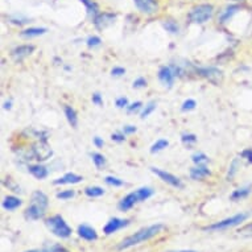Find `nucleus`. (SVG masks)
Returning <instances> with one entry per match:
<instances>
[{"instance_id": "16", "label": "nucleus", "mask_w": 252, "mask_h": 252, "mask_svg": "<svg viewBox=\"0 0 252 252\" xmlns=\"http://www.w3.org/2000/svg\"><path fill=\"white\" fill-rule=\"evenodd\" d=\"M82 181V177L74 173H66L63 177L57 178L54 181V185H65V184H78Z\"/></svg>"}, {"instance_id": "8", "label": "nucleus", "mask_w": 252, "mask_h": 252, "mask_svg": "<svg viewBox=\"0 0 252 252\" xmlns=\"http://www.w3.org/2000/svg\"><path fill=\"white\" fill-rule=\"evenodd\" d=\"M197 71H198L202 77L209 79L210 82L215 83V85L220 82L222 78H223L222 71L219 70V69H217V67H199V69H197Z\"/></svg>"}, {"instance_id": "14", "label": "nucleus", "mask_w": 252, "mask_h": 252, "mask_svg": "<svg viewBox=\"0 0 252 252\" xmlns=\"http://www.w3.org/2000/svg\"><path fill=\"white\" fill-rule=\"evenodd\" d=\"M34 46L33 45H20L17 46L16 49H13L12 56L16 61H21L23 58L28 57L31 54L33 53Z\"/></svg>"}, {"instance_id": "45", "label": "nucleus", "mask_w": 252, "mask_h": 252, "mask_svg": "<svg viewBox=\"0 0 252 252\" xmlns=\"http://www.w3.org/2000/svg\"><path fill=\"white\" fill-rule=\"evenodd\" d=\"M242 156L246 157L250 162H252V149H246V151L242 153Z\"/></svg>"}, {"instance_id": "38", "label": "nucleus", "mask_w": 252, "mask_h": 252, "mask_svg": "<svg viewBox=\"0 0 252 252\" xmlns=\"http://www.w3.org/2000/svg\"><path fill=\"white\" fill-rule=\"evenodd\" d=\"M182 141H184V143H188V144H189V143H195V141H197V137H195L194 135H184V136H182Z\"/></svg>"}, {"instance_id": "26", "label": "nucleus", "mask_w": 252, "mask_h": 252, "mask_svg": "<svg viewBox=\"0 0 252 252\" xmlns=\"http://www.w3.org/2000/svg\"><path fill=\"white\" fill-rule=\"evenodd\" d=\"M239 9V7L238 5H232V7H228L226 11H224L223 13H222V16H220V23H224V21H227L230 17L234 15V13L236 12Z\"/></svg>"}, {"instance_id": "40", "label": "nucleus", "mask_w": 252, "mask_h": 252, "mask_svg": "<svg viewBox=\"0 0 252 252\" xmlns=\"http://www.w3.org/2000/svg\"><path fill=\"white\" fill-rule=\"evenodd\" d=\"M141 108V102H136V103L131 104V106H128L127 107V110H128V112H135L137 111V110H140Z\"/></svg>"}, {"instance_id": "43", "label": "nucleus", "mask_w": 252, "mask_h": 252, "mask_svg": "<svg viewBox=\"0 0 252 252\" xmlns=\"http://www.w3.org/2000/svg\"><path fill=\"white\" fill-rule=\"evenodd\" d=\"M124 135H129V133L136 132V127H133V126H126L123 128Z\"/></svg>"}, {"instance_id": "17", "label": "nucleus", "mask_w": 252, "mask_h": 252, "mask_svg": "<svg viewBox=\"0 0 252 252\" xmlns=\"http://www.w3.org/2000/svg\"><path fill=\"white\" fill-rule=\"evenodd\" d=\"M28 170L33 174L37 180H44V178L48 177V169H46L45 166L40 165V164H38V165H29Z\"/></svg>"}, {"instance_id": "36", "label": "nucleus", "mask_w": 252, "mask_h": 252, "mask_svg": "<svg viewBox=\"0 0 252 252\" xmlns=\"http://www.w3.org/2000/svg\"><path fill=\"white\" fill-rule=\"evenodd\" d=\"M99 44H100V38L96 37V36L90 37L89 40H87V46H90V48H93V46H98Z\"/></svg>"}, {"instance_id": "33", "label": "nucleus", "mask_w": 252, "mask_h": 252, "mask_svg": "<svg viewBox=\"0 0 252 252\" xmlns=\"http://www.w3.org/2000/svg\"><path fill=\"white\" fill-rule=\"evenodd\" d=\"M104 181L107 182L108 185H111V186H122L124 184L122 180H119V178H116V177H112V176H108V177H106V180Z\"/></svg>"}, {"instance_id": "42", "label": "nucleus", "mask_w": 252, "mask_h": 252, "mask_svg": "<svg viewBox=\"0 0 252 252\" xmlns=\"http://www.w3.org/2000/svg\"><path fill=\"white\" fill-rule=\"evenodd\" d=\"M93 103L98 104V106H100V104H103V100H102V96H100V94H94L93 95Z\"/></svg>"}, {"instance_id": "29", "label": "nucleus", "mask_w": 252, "mask_h": 252, "mask_svg": "<svg viewBox=\"0 0 252 252\" xmlns=\"http://www.w3.org/2000/svg\"><path fill=\"white\" fill-rule=\"evenodd\" d=\"M238 234L242 236H246V238H252V223H248L246 226L240 228Z\"/></svg>"}, {"instance_id": "19", "label": "nucleus", "mask_w": 252, "mask_h": 252, "mask_svg": "<svg viewBox=\"0 0 252 252\" xmlns=\"http://www.w3.org/2000/svg\"><path fill=\"white\" fill-rule=\"evenodd\" d=\"M21 205V199H19L17 197H13V195H8L5 197L4 201H3V207L5 210H15Z\"/></svg>"}, {"instance_id": "31", "label": "nucleus", "mask_w": 252, "mask_h": 252, "mask_svg": "<svg viewBox=\"0 0 252 252\" xmlns=\"http://www.w3.org/2000/svg\"><path fill=\"white\" fill-rule=\"evenodd\" d=\"M82 1L86 4L90 15H98V7H96L95 3H93V1H90V0H82Z\"/></svg>"}, {"instance_id": "24", "label": "nucleus", "mask_w": 252, "mask_h": 252, "mask_svg": "<svg viewBox=\"0 0 252 252\" xmlns=\"http://www.w3.org/2000/svg\"><path fill=\"white\" fill-rule=\"evenodd\" d=\"M137 195H139V199H140V202L145 201V199H148L151 195L153 194V190L151 188H141L139 190H136Z\"/></svg>"}, {"instance_id": "21", "label": "nucleus", "mask_w": 252, "mask_h": 252, "mask_svg": "<svg viewBox=\"0 0 252 252\" xmlns=\"http://www.w3.org/2000/svg\"><path fill=\"white\" fill-rule=\"evenodd\" d=\"M46 33V28H29L25 29L24 32H21L23 37H36L40 34Z\"/></svg>"}, {"instance_id": "47", "label": "nucleus", "mask_w": 252, "mask_h": 252, "mask_svg": "<svg viewBox=\"0 0 252 252\" xmlns=\"http://www.w3.org/2000/svg\"><path fill=\"white\" fill-rule=\"evenodd\" d=\"M9 181H12V180H9ZM5 185L8 186L9 189H12L13 191H20V188H19V186H17V185H15L13 182H11V184H8V182L5 181Z\"/></svg>"}, {"instance_id": "51", "label": "nucleus", "mask_w": 252, "mask_h": 252, "mask_svg": "<svg viewBox=\"0 0 252 252\" xmlns=\"http://www.w3.org/2000/svg\"><path fill=\"white\" fill-rule=\"evenodd\" d=\"M27 252H46V251H38V250H32V251H27Z\"/></svg>"}, {"instance_id": "22", "label": "nucleus", "mask_w": 252, "mask_h": 252, "mask_svg": "<svg viewBox=\"0 0 252 252\" xmlns=\"http://www.w3.org/2000/svg\"><path fill=\"white\" fill-rule=\"evenodd\" d=\"M251 193V188L247 186V188H242V189H238L231 194V199L232 201H239L242 198H246L248 194Z\"/></svg>"}, {"instance_id": "37", "label": "nucleus", "mask_w": 252, "mask_h": 252, "mask_svg": "<svg viewBox=\"0 0 252 252\" xmlns=\"http://www.w3.org/2000/svg\"><path fill=\"white\" fill-rule=\"evenodd\" d=\"M116 106L119 108L128 107V99L127 98H119V99L116 100Z\"/></svg>"}, {"instance_id": "50", "label": "nucleus", "mask_w": 252, "mask_h": 252, "mask_svg": "<svg viewBox=\"0 0 252 252\" xmlns=\"http://www.w3.org/2000/svg\"><path fill=\"white\" fill-rule=\"evenodd\" d=\"M4 108H11V103H4Z\"/></svg>"}, {"instance_id": "10", "label": "nucleus", "mask_w": 252, "mask_h": 252, "mask_svg": "<svg viewBox=\"0 0 252 252\" xmlns=\"http://www.w3.org/2000/svg\"><path fill=\"white\" fill-rule=\"evenodd\" d=\"M135 4L141 12L147 13V15H152V13H156L157 9H158V5L155 0H133Z\"/></svg>"}, {"instance_id": "18", "label": "nucleus", "mask_w": 252, "mask_h": 252, "mask_svg": "<svg viewBox=\"0 0 252 252\" xmlns=\"http://www.w3.org/2000/svg\"><path fill=\"white\" fill-rule=\"evenodd\" d=\"M206 176H210V170L207 169L205 165H198L197 168H193L190 170V177L193 180H202Z\"/></svg>"}, {"instance_id": "4", "label": "nucleus", "mask_w": 252, "mask_h": 252, "mask_svg": "<svg viewBox=\"0 0 252 252\" xmlns=\"http://www.w3.org/2000/svg\"><path fill=\"white\" fill-rule=\"evenodd\" d=\"M211 16H213V5L201 4L191 9L189 13V20L195 24H202L211 19Z\"/></svg>"}, {"instance_id": "41", "label": "nucleus", "mask_w": 252, "mask_h": 252, "mask_svg": "<svg viewBox=\"0 0 252 252\" xmlns=\"http://www.w3.org/2000/svg\"><path fill=\"white\" fill-rule=\"evenodd\" d=\"M126 73V70H124L123 67H114L111 70V74L115 75V77H119V75L124 74Z\"/></svg>"}, {"instance_id": "30", "label": "nucleus", "mask_w": 252, "mask_h": 252, "mask_svg": "<svg viewBox=\"0 0 252 252\" xmlns=\"http://www.w3.org/2000/svg\"><path fill=\"white\" fill-rule=\"evenodd\" d=\"M155 110H156V103H155V102H151V103L147 104L144 108V111L141 112V119H145V118H147L149 114H152Z\"/></svg>"}, {"instance_id": "27", "label": "nucleus", "mask_w": 252, "mask_h": 252, "mask_svg": "<svg viewBox=\"0 0 252 252\" xmlns=\"http://www.w3.org/2000/svg\"><path fill=\"white\" fill-rule=\"evenodd\" d=\"M191 158H193V162L197 164V165H205L209 161V157L205 153H195V155H193Z\"/></svg>"}, {"instance_id": "1", "label": "nucleus", "mask_w": 252, "mask_h": 252, "mask_svg": "<svg viewBox=\"0 0 252 252\" xmlns=\"http://www.w3.org/2000/svg\"><path fill=\"white\" fill-rule=\"evenodd\" d=\"M161 230L162 224H153V226H149V227L141 228V230H139L137 232H135L133 235L127 236V238L118 246V250H119V251H122V250H127V248L133 247V246H136V244L143 243L145 240L152 239L153 236H156Z\"/></svg>"}, {"instance_id": "13", "label": "nucleus", "mask_w": 252, "mask_h": 252, "mask_svg": "<svg viewBox=\"0 0 252 252\" xmlns=\"http://www.w3.org/2000/svg\"><path fill=\"white\" fill-rule=\"evenodd\" d=\"M115 20V15L112 13H100V15H96L95 19H94V24L98 29H104L107 28L108 25H111Z\"/></svg>"}, {"instance_id": "28", "label": "nucleus", "mask_w": 252, "mask_h": 252, "mask_svg": "<svg viewBox=\"0 0 252 252\" xmlns=\"http://www.w3.org/2000/svg\"><path fill=\"white\" fill-rule=\"evenodd\" d=\"M91 157H93V161H94V164H95L96 168H102V166L106 164V158H104L100 153H93L91 155Z\"/></svg>"}, {"instance_id": "7", "label": "nucleus", "mask_w": 252, "mask_h": 252, "mask_svg": "<svg viewBox=\"0 0 252 252\" xmlns=\"http://www.w3.org/2000/svg\"><path fill=\"white\" fill-rule=\"evenodd\" d=\"M151 170H152L153 173L156 174V176H158V177L161 178L162 181H165L166 184H169V185H172L173 188H178V189L184 188L181 180H180L178 177H176V176H173L172 173H168V172H165V170L158 169V168H151Z\"/></svg>"}, {"instance_id": "3", "label": "nucleus", "mask_w": 252, "mask_h": 252, "mask_svg": "<svg viewBox=\"0 0 252 252\" xmlns=\"http://www.w3.org/2000/svg\"><path fill=\"white\" fill-rule=\"evenodd\" d=\"M46 226L58 238H69L71 235V228L67 226L61 215H54L52 218L46 219Z\"/></svg>"}, {"instance_id": "32", "label": "nucleus", "mask_w": 252, "mask_h": 252, "mask_svg": "<svg viewBox=\"0 0 252 252\" xmlns=\"http://www.w3.org/2000/svg\"><path fill=\"white\" fill-rule=\"evenodd\" d=\"M164 27H165L166 31H168V32H170V33H177L178 32V25L172 20L166 21L165 24H164Z\"/></svg>"}, {"instance_id": "12", "label": "nucleus", "mask_w": 252, "mask_h": 252, "mask_svg": "<svg viewBox=\"0 0 252 252\" xmlns=\"http://www.w3.org/2000/svg\"><path fill=\"white\" fill-rule=\"evenodd\" d=\"M174 77H176V74H174L173 67L164 66L160 69V71H158V79H160L164 85H166V86L170 87L173 85Z\"/></svg>"}, {"instance_id": "5", "label": "nucleus", "mask_w": 252, "mask_h": 252, "mask_svg": "<svg viewBox=\"0 0 252 252\" xmlns=\"http://www.w3.org/2000/svg\"><path fill=\"white\" fill-rule=\"evenodd\" d=\"M248 217V214H238V215H234L231 218H227L224 219V220H220L218 223H214V224H210V226H207L205 227V230H209V231H215V230H224V228H228V227H234L236 224L242 223L243 220H246Z\"/></svg>"}, {"instance_id": "6", "label": "nucleus", "mask_w": 252, "mask_h": 252, "mask_svg": "<svg viewBox=\"0 0 252 252\" xmlns=\"http://www.w3.org/2000/svg\"><path fill=\"white\" fill-rule=\"evenodd\" d=\"M32 156L34 157V160L44 161V160H48L52 156V149H50L49 145L46 144L45 140L38 141L32 148Z\"/></svg>"}, {"instance_id": "49", "label": "nucleus", "mask_w": 252, "mask_h": 252, "mask_svg": "<svg viewBox=\"0 0 252 252\" xmlns=\"http://www.w3.org/2000/svg\"><path fill=\"white\" fill-rule=\"evenodd\" d=\"M169 252H195V251H189V250H182V251H169Z\"/></svg>"}, {"instance_id": "39", "label": "nucleus", "mask_w": 252, "mask_h": 252, "mask_svg": "<svg viewBox=\"0 0 252 252\" xmlns=\"http://www.w3.org/2000/svg\"><path fill=\"white\" fill-rule=\"evenodd\" d=\"M145 85H147V81H145L144 78H139V79H136L135 82H133V87H135V89H139V87H144Z\"/></svg>"}, {"instance_id": "23", "label": "nucleus", "mask_w": 252, "mask_h": 252, "mask_svg": "<svg viewBox=\"0 0 252 252\" xmlns=\"http://www.w3.org/2000/svg\"><path fill=\"white\" fill-rule=\"evenodd\" d=\"M85 193H86V195H89V197H100V195L104 194V190L102 189V188H99V186H90V188H86L85 189Z\"/></svg>"}, {"instance_id": "46", "label": "nucleus", "mask_w": 252, "mask_h": 252, "mask_svg": "<svg viewBox=\"0 0 252 252\" xmlns=\"http://www.w3.org/2000/svg\"><path fill=\"white\" fill-rule=\"evenodd\" d=\"M50 252H70V251L66 250L65 247H62V246H54V247L50 250Z\"/></svg>"}, {"instance_id": "34", "label": "nucleus", "mask_w": 252, "mask_h": 252, "mask_svg": "<svg viewBox=\"0 0 252 252\" xmlns=\"http://www.w3.org/2000/svg\"><path fill=\"white\" fill-rule=\"evenodd\" d=\"M195 100L193 99H188L184 102V104H182V111H189V110H193V108L195 107Z\"/></svg>"}, {"instance_id": "25", "label": "nucleus", "mask_w": 252, "mask_h": 252, "mask_svg": "<svg viewBox=\"0 0 252 252\" xmlns=\"http://www.w3.org/2000/svg\"><path fill=\"white\" fill-rule=\"evenodd\" d=\"M169 145L168 140H164V139H160V140H157L155 144L152 145V148H151V152L152 153H156V152H160L162 151L164 148H166Z\"/></svg>"}, {"instance_id": "44", "label": "nucleus", "mask_w": 252, "mask_h": 252, "mask_svg": "<svg viewBox=\"0 0 252 252\" xmlns=\"http://www.w3.org/2000/svg\"><path fill=\"white\" fill-rule=\"evenodd\" d=\"M111 139L114 141H118V143H122V141L126 140V137H124V135H120V133H114L111 136Z\"/></svg>"}, {"instance_id": "15", "label": "nucleus", "mask_w": 252, "mask_h": 252, "mask_svg": "<svg viewBox=\"0 0 252 252\" xmlns=\"http://www.w3.org/2000/svg\"><path fill=\"white\" fill-rule=\"evenodd\" d=\"M78 235L81 236L82 239L89 240V242H91V240H96V238H98L95 230L93 227H90V226H87V224H81V226H79Z\"/></svg>"}, {"instance_id": "11", "label": "nucleus", "mask_w": 252, "mask_h": 252, "mask_svg": "<svg viewBox=\"0 0 252 252\" xmlns=\"http://www.w3.org/2000/svg\"><path fill=\"white\" fill-rule=\"evenodd\" d=\"M137 202H140V199H139V195H137L136 191H133V193H129L128 195H126L123 199H120L118 207L122 211H127L129 209H132L135 206V203Z\"/></svg>"}, {"instance_id": "9", "label": "nucleus", "mask_w": 252, "mask_h": 252, "mask_svg": "<svg viewBox=\"0 0 252 252\" xmlns=\"http://www.w3.org/2000/svg\"><path fill=\"white\" fill-rule=\"evenodd\" d=\"M128 224H129V220H127V219L124 220V219L112 218V219H110V220L107 222V224L104 226L103 232L106 234V235H111V234L116 232L118 230H120V228L128 226Z\"/></svg>"}, {"instance_id": "48", "label": "nucleus", "mask_w": 252, "mask_h": 252, "mask_svg": "<svg viewBox=\"0 0 252 252\" xmlns=\"http://www.w3.org/2000/svg\"><path fill=\"white\" fill-rule=\"evenodd\" d=\"M94 144H95L98 148H100V147H103L104 143H103V140L100 139V137H95V139H94Z\"/></svg>"}, {"instance_id": "35", "label": "nucleus", "mask_w": 252, "mask_h": 252, "mask_svg": "<svg viewBox=\"0 0 252 252\" xmlns=\"http://www.w3.org/2000/svg\"><path fill=\"white\" fill-rule=\"evenodd\" d=\"M71 197H74V191L73 190H63L57 194V198L60 199H69Z\"/></svg>"}, {"instance_id": "20", "label": "nucleus", "mask_w": 252, "mask_h": 252, "mask_svg": "<svg viewBox=\"0 0 252 252\" xmlns=\"http://www.w3.org/2000/svg\"><path fill=\"white\" fill-rule=\"evenodd\" d=\"M65 115H66L67 122L70 123L71 127H77V124H78V118H77V112L73 107L70 106H65Z\"/></svg>"}, {"instance_id": "2", "label": "nucleus", "mask_w": 252, "mask_h": 252, "mask_svg": "<svg viewBox=\"0 0 252 252\" xmlns=\"http://www.w3.org/2000/svg\"><path fill=\"white\" fill-rule=\"evenodd\" d=\"M48 197L42 191H34L31 199V205L25 210V218L29 220H37L41 219L48 209Z\"/></svg>"}]
</instances>
